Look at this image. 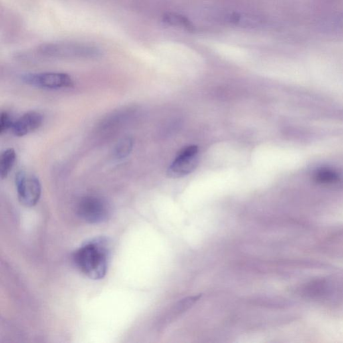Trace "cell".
<instances>
[{"label": "cell", "instance_id": "1", "mask_svg": "<svg viewBox=\"0 0 343 343\" xmlns=\"http://www.w3.org/2000/svg\"><path fill=\"white\" fill-rule=\"evenodd\" d=\"M109 244L104 238H92L74 252L76 267L88 278L100 280L107 274L110 259Z\"/></svg>", "mask_w": 343, "mask_h": 343}, {"label": "cell", "instance_id": "2", "mask_svg": "<svg viewBox=\"0 0 343 343\" xmlns=\"http://www.w3.org/2000/svg\"><path fill=\"white\" fill-rule=\"evenodd\" d=\"M39 52L54 58H94L102 55L100 49L94 45L76 42H54L41 45Z\"/></svg>", "mask_w": 343, "mask_h": 343}, {"label": "cell", "instance_id": "3", "mask_svg": "<svg viewBox=\"0 0 343 343\" xmlns=\"http://www.w3.org/2000/svg\"><path fill=\"white\" fill-rule=\"evenodd\" d=\"M76 212L82 220L90 224L106 222L110 216V206L107 201L96 195H88L80 198Z\"/></svg>", "mask_w": 343, "mask_h": 343}, {"label": "cell", "instance_id": "4", "mask_svg": "<svg viewBox=\"0 0 343 343\" xmlns=\"http://www.w3.org/2000/svg\"><path fill=\"white\" fill-rule=\"evenodd\" d=\"M18 196L20 202L26 208H32L38 202L42 187L38 178L24 171L19 172L16 176Z\"/></svg>", "mask_w": 343, "mask_h": 343}, {"label": "cell", "instance_id": "5", "mask_svg": "<svg viewBox=\"0 0 343 343\" xmlns=\"http://www.w3.org/2000/svg\"><path fill=\"white\" fill-rule=\"evenodd\" d=\"M22 78L26 84L47 90L70 88L74 86L72 76L62 72L26 74Z\"/></svg>", "mask_w": 343, "mask_h": 343}, {"label": "cell", "instance_id": "6", "mask_svg": "<svg viewBox=\"0 0 343 343\" xmlns=\"http://www.w3.org/2000/svg\"><path fill=\"white\" fill-rule=\"evenodd\" d=\"M198 152L196 146H189L182 149L168 169V176L178 178L192 172L198 164Z\"/></svg>", "mask_w": 343, "mask_h": 343}, {"label": "cell", "instance_id": "7", "mask_svg": "<svg viewBox=\"0 0 343 343\" xmlns=\"http://www.w3.org/2000/svg\"><path fill=\"white\" fill-rule=\"evenodd\" d=\"M42 122L43 118L40 114L30 112L14 122L12 130L15 136L21 137L38 130L42 126Z\"/></svg>", "mask_w": 343, "mask_h": 343}, {"label": "cell", "instance_id": "8", "mask_svg": "<svg viewBox=\"0 0 343 343\" xmlns=\"http://www.w3.org/2000/svg\"><path fill=\"white\" fill-rule=\"evenodd\" d=\"M201 297L202 295L199 294L194 296L187 297L186 298L178 301L176 304L174 305V306L170 308L168 313H167L166 325L190 308Z\"/></svg>", "mask_w": 343, "mask_h": 343}, {"label": "cell", "instance_id": "9", "mask_svg": "<svg viewBox=\"0 0 343 343\" xmlns=\"http://www.w3.org/2000/svg\"><path fill=\"white\" fill-rule=\"evenodd\" d=\"M16 160V154L12 148L8 149L2 154L0 158V176L2 178H6L14 165Z\"/></svg>", "mask_w": 343, "mask_h": 343}, {"label": "cell", "instance_id": "10", "mask_svg": "<svg viewBox=\"0 0 343 343\" xmlns=\"http://www.w3.org/2000/svg\"><path fill=\"white\" fill-rule=\"evenodd\" d=\"M163 22L168 25L182 27L190 32L194 30L192 23L186 17L178 14H166L163 16Z\"/></svg>", "mask_w": 343, "mask_h": 343}, {"label": "cell", "instance_id": "11", "mask_svg": "<svg viewBox=\"0 0 343 343\" xmlns=\"http://www.w3.org/2000/svg\"><path fill=\"white\" fill-rule=\"evenodd\" d=\"M134 142L132 138L125 137L120 140L114 149V156L117 159L128 157L133 149Z\"/></svg>", "mask_w": 343, "mask_h": 343}, {"label": "cell", "instance_id": "12", "mask_svg": "<svg viewBox=\"0 0 343 343\" xmlns=\"http://www.w3.org/2000/svg\"><path fill=\"white\" fill-rule=\"evenodd\" d=\"M14 122L6 112H2L0 117V134H2L12 128Z\"/></svg>", "mask_w": 343, "mask_h": 343}, {"label": "cell", "instance_id": "13", "mask_svg": "<svg viewBox=\"0 0 343 343\" xmlns=\"http://www.w3.org/2000/svg\"><path fill=\"white\" fill-rule=\"evenodd\" d=\"M240 20V16L238 14H232L230 16V22L236 24L238 23Z\"/></svg>", "mask_w": 343, "mask_h": 343}, {"label": "cell", "instance_id": "14", "mask_svg": "<svg viewBox=\"0 0 343 343\" xmlns=\"http://www.w3.org/2000/svg\"><path fill=\"white\" fill-rule=\"evenodd\" d=\"M336 22L339 26L343 28V13L341 14L339 16L338 18H337Z\"/></svg>", "mask_w": 343, "mask_h": 343}]
</instances>
